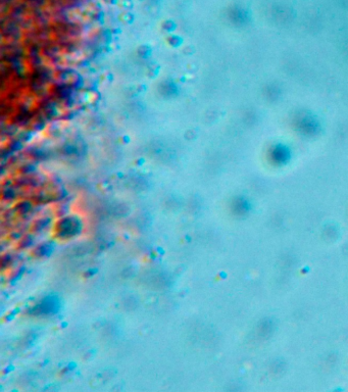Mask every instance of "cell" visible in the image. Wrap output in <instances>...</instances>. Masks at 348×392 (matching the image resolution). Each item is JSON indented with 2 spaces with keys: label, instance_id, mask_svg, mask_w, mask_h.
Here are the masks:
<instances>
[{
  "label": "cell",
  "instance_id": "1",
  "mask_svg": "<svg viewBox=\"0 0 348 392\" xmlns=\"http://www.w3.org/2000/svg\"><path fill=\"white\" fill-rule=\"evenodd\" d=\"M59 235L64 238H69L73 235H76L79 231V223L78 221H73L71 219L60 221L57 226Z\"/></svg>",
  "mask_w": 348,
  "mask_h": 392
}]
</instances>
